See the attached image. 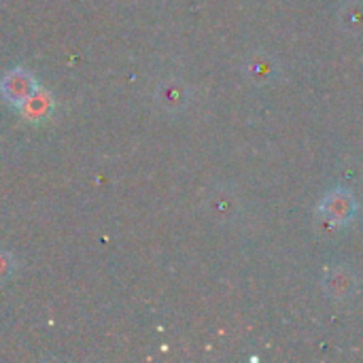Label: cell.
<instances>
[{"mask_svg": "<svg viewBox=\"0 0 363 363\" xmlns=\"http://www.w3.org/2000/svg\"><path fill=\"white\" fill-rule=\"evenodd\" d=\"M19 111L23 113L26 119H30V121H40V119H47V117L51 115V111H53V100H51V96H49L45 89H38L28 102H23V104L19 106Z\"/></svg>", "mask_w": 363, "mask_h": 363, "instance_id": "3", "label": "cell"}, {"mask_svg": "<svg viewBox=\"0 0 363 363\" xmlns=\"http://www.w3.org/2000/svg\"><path fill=\"white\" fill-rule=\"evenodd\" d=\"M319 213L332 223H349L357 213V204H355V198L349 191L336 189V191L328 194L321 200Z\"/></svg>", "mask_w": 363, "mask_h": 363, "instance_id": "2", "label": "cell"}, {"mask_svg": "<svg viewBox=\"0 0 363 363\" xmlns=\"http://www.w3.org/2000/svg\"><path fill=\"white\" fill-rule=\"evenodd\" d=\"M38 89L40 87H38V81L34 79V74H30L23 68H15V70L6 72L0 81L2 96L15 106H21L23 102H28Z\"/></svg>", "mask_w": 363, "mask_h": 363, "instance_id": "1", "label": "cell"}]
</instances>
